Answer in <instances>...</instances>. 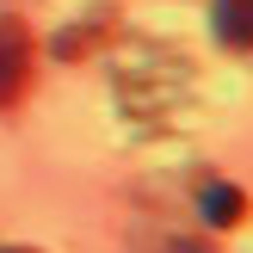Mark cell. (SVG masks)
Instances as JSON below:
<instances>
[{"label":"cell","mask_w":253,"mask_h":253,"mask_svg":"<svg viewBox=\"0 0 253 253\" xmlns=\"http://www.w3.org/2000/svg\"><path fill=\"white\" fill-rule=\"evenodd\" d=\"M0 253H31V247H0Z\"/></svg>","instance_id":"cell-6"},{"label":"cell","mask_w":253,"mask_h":253,"mask_svg":"<svg viewBox=\"0 0 253 253\" xmlns=\"http://www.w3.org/2000/svg\"><path fill=\"white\" fill-rule=\"evenodd\" d=\"M198 216H204L210 229H235V222L247 216V198L235 192V185L216 179V185H204V192H198Z\"/></svg>","instance_id":"cell-3"},{"label":"cell","mask_w":253,"mask_h":253,"mask_svg":"<svg viewBox=\"0 0 253 253\" xmlns=\"http://www.w3.org/2000/svg\"><path fill=\"white\" fill-rule=\"evenodd\" d=\"M25 81H31V31L19 19H0V105H12Z\"/></svg>","instance_id":"cell-1"},{"label":"cell","mask_w":253,"mask_h":253,"mask_svg":"<svg viewBox=\"0 0 253 253\" xmlns=\"http://www.w3.org/2000/svg\"><path fill=\"white\" fill-rule=\"evenodd\" d=\"M161 253H210V247L198 241V235H167V241H161Z\"/></svg>","instance_id":"cell-5"},{"label":"cell","mask_w":253,"mask_h":253,"mask_svg":"<svg viewBox=\"0 0 253 253\" xmlns=\"http://www.w3.org/2000/svg\"><path fill=\"white\" fill-rule=\"evenodd\" d=\"M111 37H118V12H111V6H99V12H86L74 31H62L49 49H56L62 62H81V56H93L99 43H111Z\"/></svg>","instance_id":"cell-2"},{"label":"cell","mask_w":253,"mask_h":253,"mask_svg":"<svg viewBox=\"0 0 253 253\" xmlns=\"http://www.w3.org/2000/svg\"><path fill=\"white\" fill-rule=\"evenodd\" d=\"M216 43L235 56L253 43V0H216Z\"/></svg>","instance_id":"cell-4"}]
</instances>
